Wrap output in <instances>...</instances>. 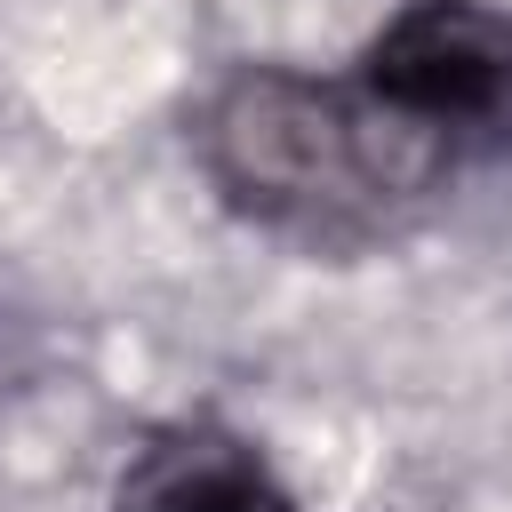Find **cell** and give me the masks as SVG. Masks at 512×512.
<instances>
[{
	"label": "cell",
	"mask_w": 512,
	"mask_h": 512,
	"mask_svg": "<svg viewBox=\"0 0 512 512\" xmlns=\"http://www.w3.org/2000/svg\"><path fill=\"white\" fill-rule=\"evenodd\" d=\"M440 168L448 152L368 88L240 72L208 104V176L232 208L288 232H368L392 208L424 200Z\"/></svg>",
	"instance_id": "6da1fadb"
},
{
	"label": "cell",
	"mask_w": 512,
	"mask_h": 512,
	"mask_svg": "<svg viewBox=\"0 0 512 512\" xmlns=\"http://www.w3.org/2000/svg\"><path fill=\"white\" fill-rule=\"evenodd\" d=\"M360 88L448 160L496 152L512 144V16L488 0H416L376 32Z\"/></svg>",
	"instance_id": "7a4b0ae2"
},
{
	"label": "cell",
	"mask_w": 512,
	"mask_h": 512,
	"mask_svg": "<svg viewBox=\"0 0 512 512\" xmlns=\"http://www.w3.org/2000/svg\"><path fill=\"white\" fill-rule=\"evenodd\" d=\"M112 512H296L272 464L224 424H176L136 448Z\"/></svg>",
	"instance_id": "3957f363"
}]
</instances>
